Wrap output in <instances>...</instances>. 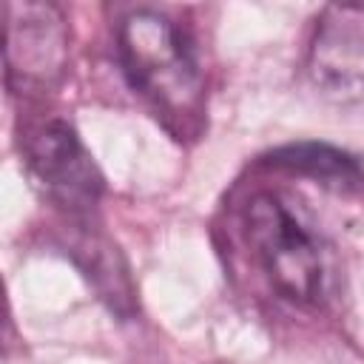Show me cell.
Returning a JSON list of instances; mask_svg holds the SVG:
<instances>
[{
    "label": "cell",
    "mask_w": 364,
    "mask_h": 364,
    "mask_svg": "<svg viewBox=\"0 0 364 364\" xmlns=\"http://www.w3.org/2000/svg\"><path fill=\"white\" fill-rule=\"evenodd\" d=\"M307 71L321 94L333 100L364 94V3H330L321 9Z\"/></svg>",
    "instance_id": "3957f363"
},
{
    "label": "cell",
    "mask_w": 364,
    "mask_h": 364,
    "mask_svg": "<svg viewBox=\"0 0 364 364\" xmlns=\"http://www.w3.org/2000/svg\"><path fill=\"white\" fill-rule=\"evenodd\" d=\"M28 168L37 185L63 208L68 210H88L94 208L102 179L77 139V134L54 119L46 122L28 142Z\"/></svg>",
    "instance_id": "5b68a950"
},
{
    "label": "cell",
    "mask_w": 364,
    "mask_h": 364,
    "mask_svg": "<svg viewBox=\"0 0 364 364\" xmlns=\"http://www.w3.org/2000/svg\"><path fill=\"white\" fill-rule=\"evenodd\" d=\"M68 51L65 20L51 3H6V65L9 80L48 85L60 77Z\"/></svg>",
    "instance_id": "277c9868"
},
{
    "label": "cell",
    "mask_w": 364,
    "mask_h": 364,
    "mask_svg": "<svg viewBox=\"0 0 364 364\" xmlns=\"http://www.w3.org/2000/svg\"><path fill=\"white\" fill-rule=\"evenodd\" d=\"M247 242L270 284L296 304L324 296L327 267L318 236L290 210L279 193H256L245 208Z\"/></svg>",
    "instance_id": "7a4b0ae2"
},
{
    "label": "cell",
    "mask_w": 364,
    "mask_h": 364,
    "mask_svg": "<svg viewBox=\"0 0 364 364\" xmlns=\"http://www.w3.org/2000/svg\"><path fill=\"white\" fill-rule=\"evenodd\" d=\"M273 162L282 168H290L296 173H304V176L321 182L324 188H333L341 193L355 191L361 182V168L355 165V159L338 148L324 145V142L287 145L273 154Z\"/></svg>",
    "instance_id": "8992f818"
},
{
    "label": "cell",
    "mask_w": 364,
    "mask_h": 364,
    "mask_svg": "<svg viewBox=\"0 0 364 364\" xmlns=\"http://www.w3.org/2000/svg\"><path fill=\"white\" fill-rule=\"evenodd\" d=\"M119 57L131 85L162 114L188 119L202 102V74L182 28L159 11L136 9L119 23Z\"/></svg>",
    "instance_id": "6da1fadb"
}]
</instances>
